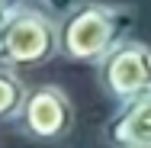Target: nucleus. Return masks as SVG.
Returning a JSON list of instances; mask_svg holds the SVG:
<instances>
[{"label":"nucleus","instance_id":"nucleus-7","mask_svg":"<svg viewBox=\"0 0 151 148\" xmlns=\"http://www.w3.org/2000/svg\"><path fill=\"white\" fill-rule=\"evenodd\" d=\"M39 3H42L52 16H64L71 6H77V0H39Z\"/></svg>","mask_w":151,"mask_h":148},{"label":"nucleus","instance_id":"nucleus-8","mask_svg":"<svg viewBox=\"0 0 151 148\" xmlns=\"http://www.w3.org/2000/svg\"><path fill=\"white\" fill-rule=\"evenodd\" d=\"M29 0H0V19L3 16H10V13H16L19 6H26Z\"/></svg>","mask_w":151,"mask_h":148},{"label":"nucleus","instance_id":"nucleus-6","mask_svg":"<svg viewBox=\"0 0 151 148\" xmlns=\"http://www.w3.org/2000/svg\"><path fill=\"white\" fill-rule=\"evenodd\" d=\"M26 81L19 71L13 68H0V126L6 122H16L19 110H23V100H26Z\"/></svg>","mask_w":151,"mask_h":148},{"label":"nucleus","instance_id":"nucleus-4","mask_svg":"<svg viewBox=\"0 0 151 148\" xmlns=\"http://www.w3.org/2000/svg\"><path fill=\"white\" fill-rule=\"evenodd\" d=\"M96 81L103 93L116 103L151 90V45L138 39H122L109 55L96 61Z\"/></svg>","mask_w":151,"mask_h":148},{"label":"nucleus","instance_id":"nucleus-2","mask_svg":"<svg viewBox=\"0 0 151 148\" xmlns=\"http://www.w3.org/2000/svg\"><path fill=\"white\" fill-rule=\"evenodd\" d=\"M58 58V16L45 6H19L0 19V68L35 71Z\"/></svg>","mask_w":151,"mask_h":148},{"label":"nucleus","instance_id":"nucleus-1","mask_svg":"<svg viewBox=\"0 0 151 148\" xmlns=\"http://www.w3.org/2000/svg\"><path fill=\"white\" fill-rule=\"evenodd\" d=\"M138 19L132 3H106V0H77L64 16H58V58L77 64H96L109 55Z\"/></svg>","mask_w":151,"mask_h":148},{"label":"nucleus","instance_id":"nucleus-3","mask_svg":"<svg viewBox=\"0 0 151 148\" xmlns=\"http://www.w3.org/2000/svg\"><path fill=\"white\" fill-rule=\"evenodd\" d=\"M74 122H77V110L68 90L61 84H35L26 90L23 110L16 116V129L32 142L55 145L74 132Z\"/></svg>","mask_w":151,"mask_h":148},{"label":"nucleus","instance_id":"nucleus-5","mask_svg":"<svg viewBox=\"0 0 151 148\" xmlns=\"http://www.w3.org/2000/svg\"><path fill=\"white\" fill-rule=\"evenodd\" d=\"M103 142L109 148H138L151 142V90L119 103V110L103 126Z\"/></svg>","mask_w":151,"mask_h":148},{"label":"nucleus","instance_id":"nucleus-9","mask_svg":"<svg viewBox=\"0 0 151 148\" xmlns=\"http://www.w3.org/2000/svg\"><path fill=\"white\" fill-rule=\"evenodd\" d=\"M138 148H151V142H145V145H138Z\"/></svg>","mask_w":151,"mask_h":148}]
</instances>
